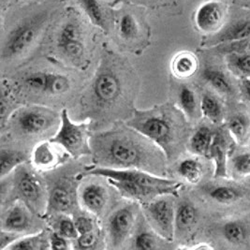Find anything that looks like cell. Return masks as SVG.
Returning <instances> with one entry per match:
<instances>
[{"instance_id": "1", "label": "cell", "mask_w": 250, "mask_h": 250, "mask_svg": "<svg viewBox=\"0 0 250 250\" xmlns=\"http://www.w3.org/2000/svg\"><path fill=\"white\" fill-rule=\"evenodd\" d=\"M98 138V137H97ZM97 156L103 163L116 169L144 170L147 163V153L138 141L118 133H107L95 141Z\"/></svg>"}, {"instance_id": "2", "label": "cell", "mask_w": 250, "mask_h": 250, "mask_svg": "<svg viewBox=\"0 0 250 250\" xmlns=\"http://www.w3.org/2000/svg\"><path fill=\"white\" fill-rule=\"evenodd\" d=\"M126 125L134 131L153 142L169 158L171 146L175 141V125L171 119L162 112L148 111L137 112L135 115L126 122Z\"/></svg>"}, {"instance_id": "3", "label": "cell", "mask_w": 250, "mask_h": 250, "mask_svg": "<svg viewBox=\"0 0 250 250\" xmlns=\"http://www.w3.org/2000/svg\"><path fill=\"white\" fill-rule=\"evenodd\" d=\"M60 121L61 125L57 134L52 137L49 142L64 148L73 158L90 154L91 148L87 138L88 123L76 124L72 122L66 109L61 112Z\"/></svg>"}, {"instance_id": "4", "label": "cell", "mask_w": 250, "mask_h": 250, "mask_svg": "<svg viewBox=\"0 0 250 250\" xmlns=\"http://www.w3.org/2000/svg\"><path fill=\"white\" fill-rule=\"evenodd\" d=\"M43 23V17L38 16L17 24L7 36L3 43L1 51L2 58L12 59L23 55L34 43Z\"/></svg>"}, {"instance_id": "5", "label": "cell", "mask_w": 250, "mask_h": 250, "mask_svg": "<svg viewBox=\"0 0 250 250\" xmlns=\"http://www.w3.org/2000/svg\"><path fill=\"white\" fill-rule=\"evenodd\" d=\"M85 175L101 176L107 179L123 180L127 182L137 183L141 185L159 187L170 188L174 191H178L181 184L171 179L163 178L155 174H151L147 171L140 169H116L107 167H96L85 173Z\"/></svg>"}, {"instance_id": "6", "label": "cell", "mask_w": 250, "mask_h": 250, "mask_svg": "<svg viewBox=\"0 0 250 250\" xmlns=\"http://www.w3.org/2000/svg\"><path fill=\"white\" fill-rule=\"evenodd\" d=\"M164 195L146 204V212L156 233L169 242L175 232V208L170 198Z\"/></svg>"}, {"instance_id": "7", "label": "cell", "mask_w": 250, "mask_h": 250, "mask_svg": "<svg viewBox=\"0 0 250 250\" xmlns=\"http://www.w3.org/2000/svg\"><path fill=\"white\" fill-rule=\"evenodd\" d=\"M15 188L22 201L32 211L40 212L45 205L42 183L33 171H29L25 167L17 171Z\"/></svg>"}, {"instance_id": "8", "label": "cell", "mask_w": 250, "mask_h": 250, "mask_svg": "<svg viewBox=\"0 0 250 250\" xmlns=\"http://www.w3.org/2000/svg\"><path fill=\"white\" fill-rule=\"evenodd\" d=\"M92 98L98 107L105 108L113 105L120 97L122 84L118 75L110 70L100 71L93 81Z\"/></svg>"}, {"instance_id": "9", "label": "cell", "mask_w": 250, "mask_h": 250, "mask_svg": "<svg viewBox=\"0 0 250 250\" xmlns=\"http://www.w3.org/2000/svg\"><path fill=\"white\" fill-rule=\"evenodd\" d=\"M136 205H125L118 208L108 219V235L113 248H118L129 235L136 219Z\"/></svg>"}, {"instance_id": "10", "label": "cell", "mask_w": 250, "mask_h": 250, "mask_svg": "<svg viewBox=\"0 0 250 250\" xmlns=\"http://www.w3.org/2000/svg\"><path fill=\"white\" fill-rule=\"evenodd\" d=\"M58 50L62 55L72 60L80 61L84 52L83 32L75 20H68L60 27L57 39Z\"/></svg>"}, {"instance_id": "11", "label": "cell", "mask_w": 250, "mask_h": 250, "mask_svg": "<svg viewBox=\"0 0 250 250\" xmlns=\"http://www.w3.org/2000/svg\"><path fill=\"white\" fill-rule=\"evenodd\" d=\"M54 113L42 108H25L16 116V124L23 134L35 135L43 132L53 125Z\"/></svg>"}, {"instance_id": "12", "label": "cell", "mask_w": 250, "mask_h": 250, "mask_svg": "<svg viewBox=\"0 0 250 250\" xmlns=\"http://www.w3.org/2000/svg\"><path fill=\"white\" fill-rule=\"evenodd\" d=\"M107 180L120 192L123 197L135 200L145 205L151 202L152 200L158 198L159 196L175 195L177 193L176 191L166 188L141 185V184L127 182L123 180H113V179H107Z\"/></svg>"}, {"instance_id": "13", "label": "cell", "mask_w": 250, "mask_h": 250, "mask_svg": "<svg viewBox=\"0 0 250 250\" xmlns=\"http://www.w3.org/2000/svg\"><path fill=\"white\" fill-rule=\"evenodd\" d=\"M224 19V8L216 1H208L203 4L195 14L197 27L205 32L216 31Z\"/></svg>"}, {"instance_id": "14", "label": "cell", "mask_w": 250, "mask_h": 250, "mask_svg": "<svg viewBox=\"0 0 250 250\" xmlns=\"http://www.w3.org/2000/svg\"><path fill=\"white\" fill-rule=\"evenodd\" d=\"M29 210L23 201L15 203L2 216L1 229L17 233L28 229L31 224Z\"/></svg>"}, {"instance_id": "15", "label": "cell", "mask_w": 250, "mask_h": 250, "mask_svg": "<svg viewBox=\"0 0 250 250\" xmlns=\"http://www.w3.org/2000/svg\"><path fill=\"white\" fill-rule=\"evenodd\" d=\"M107 200V190L100 184H89L85 186L81 192L82 205L95 216H100L103 213Z\"/></svg>"}, {"instance_id": "16", "label": "cell", "mask_w": 250, "mask_h": 250, "mask_svg": "<svg viewBox=\"0 0 250 250\" xmlns=\"http://www.w3.org/2000/svg\"><path fill=\"white\" fill-rule=\"evenodd\" d=\"M249 38H250V19H243L229 24L222 31L218 32L207 42V44L216 47L219 44Z\"/></svg>"}, {"instance_id": "17", "label": "cell", "mask_w": 250, "mask_h": 250, "mask_svg": "<svg viewBox=\"0 0 250 250\" xmlns=\"http://www.w3.org/2000/svg\"><path fill=\"white\" fill-rule=\"evenodd\" d=\"M74 206V199L70 190L64 185H57L49 194L46 212L68 214Z\"/></svg>"}, {"instance_id": "18", "label": "cell", "mask_w": 250, "mask_h": 250, "mask_svg": "<svg viewBox=\"0 0 250 250\" xmlns=\"http://www.w3.org/2000/svg\"><path fill=\"white\" fill-rule=\"evenodd\" d=\"M209 159L215 164V178H226L228 176V143L221 132L214 133Z\"/></svg>"}, {"instance_id": "19", "label": "cell", "mask_w": 250, "mask_h": 250, "mask_svg": "<svg viewBox=\"0 0 250 250\" xmlns=\"http://www.w3.org/2000/svg\"><path fill=\"white\" fill-rule=\"evenodd\" d=\"M198 59L190 52L177 54L171 62V71L179 79H187L193 76L198 69Z\"/></svg>"}, {"instance_id": "20", "label": "cell", "mask_w": 250, "mask_h": 250, "mask_svg": "<svg viewBox=\"0 0 250 250\" xmlns=\"http://www.w3.org/2000/svg\"><path fill=\"white\" fill-rule=\"evenodd\" d=\"M214 132L206 125L200 126L189 140L190 151L198 156L209 158Z\"/></svg>"}, {"instance_id": "21", "label": "cell", "mask_w": 250, "mask_h": 250, "mask_svg": "<svg viewBox=\"0 0 250 250\" xmlns=\"http://www.w3.org/2000/svg\"><path fill=\"white\" fill-rule=\"evenodd\" d=\"M28 159L27 155L17 150L1 149L0 154V177L4 179L14 169L21 166Z\"/></svg>"}, {"instance_id": "22", "label": "cell", "mask_w": 250, "mask_h": 250, "mask_svg": "<svg viewBox=\"0 0 250 250\" xmlns=\"http://www.w3.org/2000/svg\"><path fill=\"white\" fill-rule=\"evenodd\" d=\"M222 234L229 244L241 245L247 242L250 237V228L244 221L230 220L223 225Z\"/></svg>"}, {"instance_id": "23", "label": "cell", "mask_w": 250, "mask_h": 250, "mask_svg": "<svg viewBox=\"0 0 250 250\" xmlns=\"http://www.w3.org/2000/svg\"><path fill=\"white\" fill-rule=\"evenodd\" d=\"M198 212L192 204L183 202L175 209V229L186 231L196 224Z\"/></svg>"}, {"instance_id": "24", "label": "cell", "mask_w": 250, "mask_h": 250, "mask_svg": "<svg viewBox=\"0 0 250 250\" xmlns=\"http://www.w3.org/2000/svg\"><path fill=\"white\" fill-rule=\"evenodd\" d=\"M44 230L32 234L21 236L12 244L7 250H41L50 249L49 236H45Z\"/></svg>"}, {"instance_id": "25", "label": "cell", "mask_w": 250, "mask_h": 250, "mask_svg": "<svg viewBox=\"0 0 250 250\" xmlns=\"http://www.w3.org/2000/svg\"><path fill=\"white\" fill-rule=\"evenodd\" d=\"M202 77L206 81L216 92L220 94L230 95L233 92L232 85L227 76L220 69L214 68H205L202 73Z\"/></svg>"}, {"instance_id": "26", "label": "cell", "mask_w": 250, "mask_h": 250, "mask_svg": "<svg viewBox=\"0 0 250 250\" xmlns=\"http://www.w3.org/2000/svg\"><path fill=\"white\" fill-rule=\"evenodd\" d=\"M202 114L213 124H219L223 118L222 106L215 96L205 93L201 100Z\"/></svg>"}, {"instance_id": "27", "label": "cell", "mask_w": 250, "mask_h": 250, "mask_svg": "<svg viewBox=\"0 0 250 250\" xmlns=\"http://www.w3.org/2000/svg\"><path fill=\"white\" fill-rule=\"evenodd\" d=\"M78 2L91 23L103 31H107L106 18L100 2L98 0H78Z\"/></svg>"}, {"instance_id": "28", "label": "cell", "mask_w": 250, "mask_h": 250, "mask_svg": "<svg viewBox=\"0 0 250 250\" xmlns=\"http://www.w3.org/2000/svg\"><path fill=\"white\" fill-rule=\"evenodd\" d=\"M250 121L247 115L236 114L232 115L228 122V129L230 135L239 144H243L249 134Z\"/></svg>"}, {"instance_id": "29", "label": "cell", "mask_w": 250, "mask_h": 250, "mask_svg": "<svg viewBox=\"0 0 250 250\" xmlns=\"http://www.w3.org/2000/svg\"><path fill=\"white\" fill-rule=\"evenodd\" d=\"M50 142L42 143L35 148L32 160L35 166L40 169H50L56 162V154Z\"/></svg>"}, {"instance_id": "30", "label": "cell", "mask_w": 250, "mask_h": 250, "mask_svg": "<svg viewBox=\"0 0 250 250\" xmlns=\"http://www.w3.org/2000/svg\"><path fill=\"white\" fill-rule=\"evenodd\" d=\"M177 171L189 184H198L203 176V167L198 159H186L180 162Z\"/></svg>"}, {"instance_id": "31", "label": "cell", "mask_w": 250, "mask_h": 250, "mask_svg": "<svg viewBox=\"0 0 250 250\" xmlns=\"http://www.w3.org/2000/svg\"><path fill=\"white\" fill-rule=\"evenodd\" d=\"M227 64L233 74L242 79L250 78V54H229Z\"/></svg>"}, {"instance_id": "32", "label": "cell", "mask_w": 250, "mask_h": 250, "mask_svg": "<svg viewBox=\"0 0 250 250\" xmlns=\"http://www.w3.org/2000/svg\"><path fill=\"white\" fill-rule=\"evenodd\" d=\"M208 194L211 199L219 204L229 205L237 202L242 198L240 189L230 186H217L210 188Z\"/></svg>"}, {"instance_id": "33", "label": "cell", "mask_w": 250, "mask_h": 250, "mask_svg": "<svg viewBox=\"0 0 250 250\" xmlns=\"http://www.w3.org/2000/svg\"><path fill=\"white\" fill-rule=\"evenodd\" d=\"M179 106L188 117H194L197 111V97L195 92L188 86L183 85L178 94Z\"/></svg>"}, {"instance_id": "34", "label": "cell", "mask_w": 250, "mask_h": 250, "mask_svg": "<svg viewBox=\"0 0 250 250\" xmlns=\"http://www.w3.org/2000/svg\"><path fill=\"white\" fill-rule=\"evenodd\" d=\"M54 229L57 233L69 240H75L79 236L74 219L70 218L66 214H62L57 217L54 223Z\"/></svg>"}, {"instance_id": "35", "label": "cell", "mask_w": 250, "mask_h": 250, "mask_svg": "<svg viewBox=\"0 0 250 250\" xmlns=\"http://www.w3.org/2000/svg\"><path fill=\"white\" fill-rule=\"evenodd\" d=\"M69 88H70V81L67 76L58 74V73L49 72L45 94L60 95L68 92Z\"/></svg>"}, {"instance_id": "36", "label": "cell", "mask_w": 250, "mask_h": 250, "mask_svg": "<svg viewBox=\"0 0 250 250\" xmlns=\"http://www.w3.org/2000/svg\"><path fill=\"white\" fill-rule=\"evenodd\" d=\"M119 34L125 41L133 40L139 33V25L133 15L125 13L119 20Z\"/></svg>"}, {"instance_id": "37", "label": "cell", "mask_w": 250, "mask_h": 250, "mask_svg": "<svg viewBox=\"0 0 250 250\" xmlns=\"http://www.w3.org/2000/svg\"><path fill=\"white\" fill-rule=\"evenodd\" d=\"M48 74L49 72H42V71L30 73L23 78V84L27 88L33 91L41 92L45 94Z\"/></svg>"}, {"instance_id": "38", "label": "cell", "mask_w": 250, "mask_h": 250, "mask_svg": "<svg viewBox=\"0 0 250 250\" xmlns=\"http://www.w3.org/2000/svg\"><path fill=\"white\" fill-rule=\"evenodd\" d=\"M216 49L222 54H250V38L223 43L216 46Z\"/></svg>"}, {"instance_id": "39", "label": "cell", "mask_w": 250, "mask_h": 250, "mask_svg": "<svg viewBox=\"0 0 250 250\" xmlns=\"http://www.w3.org/2000/svg\"><path fill=\"white\" fill-rule=\"evenodd\" d=\"M133 248L136 250H156L158 248L157 238L151 232L142 231L134 239Z\"/></svg>"}, {"instance_id": "40", "label": "cell", "mask_w": 250, "mask_h": 250, "mask_svg": "<svg viewBox=\"0 0 250 250\" xmlns=\"http://www.w3.org/2000/svg\"><path fill=\"white\" fill-rule=\"evenodd\" d=\"M232 166L235 172L241 176L250 175V151L239 154L232 159Z\"/></svg>"}, {"instance_id": "41", "label": "cell", "mask_w": 250, "mask_h": 250, "mask_svg": "<svg viewBox=\"0 0 250 250\" xmlns=\"http://www.w3.org/2000/svg\"><path fill=\"white\" fill-rule=\"evenodd\" d=\"M75 249L78 250H93L96 248L98 243V235L95 230L81 234L75 239Z\"/></svg>"}, {"instance_id": "42", "label": "cell", "mask_w": 250, "mask_h": 250, "mask_svg": "<svg viewBox=\"0 0 250 250\" xmlns=\"http://www.w3.org/2000/svg\"><path fill=\"white\" fill-rule=\"evenodd\" d=\"M74 222L79 235L95 230L94 220L87 215H78L75 216Z\"/></svg>"}, {"instance_id": "43", "label": "cell", "mask_w": 250, "mask_h": 250, "mask_svg": "<svg viewBox=\"0 0 250 250\" xmlns=\"http://www.w3.org/2000/svg\"><path fill=\"white\" fill-rule=\"evenodd\" d=\"M49 244H50V249L52 250L69 249V239L60 235L55 230L49 235Z\"/></svg>"}, {"instance_id": "44", "label": "cell", "mask_w": 250, "mask_h": 250, "mask_svg": "<svg viewBox=\"0 0 250 250\" xmlns=\"http://www.w3.org/2000/svg\"><path fill=\"white\" fill-rule=\"evenodd\" d=\"M21 236H23V235H21L20 233L1 229V232H0V250H7L12 244H13L17 239L20 238Z\"/></svg>"}, {"instance_id": "45", "label": "cell", "mask_w": 250, "mask_h": 250, "mask_svg": "<svg viewBox=\"0 0 250 250\" xmlns=\"http://www.w3.org/2000/svg\"><path fill=\"white\" fill-rule=\"evenodd\" d=\"M240 86H241V90L243 92L244 96L246 97V99L250 102V78L242 79Z\"/></svg>"}]
</instances>
